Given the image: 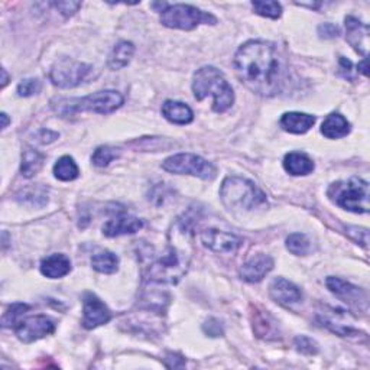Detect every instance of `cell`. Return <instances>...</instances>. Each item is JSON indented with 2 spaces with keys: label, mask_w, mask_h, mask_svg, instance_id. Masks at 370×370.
I'll list each match as a JSON object with an SVG mask.
<instances>
[{
  "label": "cell",
  "mask_w": 370,
  "mask_h": 370,
  "mask_svg": "<svg viewBox=\"0 0 370 370\" xmlns=\"http://www.w3.org/2000/svg\"><path fill=\"white\" fill-rule=\"evenodd\" d=\"M234 70L250 92L262 97H274L282 90L288 67L272 42L249 41L234 55Z\"/></svg>",
  "instance_id": "1"
},
{
  "label": "cell",
  "mask_w": 370,
  "mask_h": 370,
  "mask_svg": "<svg viewBox=\"0 0 370 370\" xmlns=\"http://www.w3.org/2000/svg\"><path fill=\"white\" fill-rule=\"evenodd\" d=\"M168 246L159 255H151L145 263L143 276L147 282L178 284L191 262L192 229L189 220L178 218L168 236Z\"/></svg>",
  "instance_id": "2"
},
{
  "label": "cell",
  "mask_w": 370,
  "mask_h": 370,
  "mask_svg": "<svg viewBox=\"0 0 370 370\" xmlns=\"http://www.w3.org/2000/svg\"><path fill=\"white\" fill-rule=\"evenodd\" d=\"M192 93L198 101L212 96L216 113L227 112L234 103V92L225 74L212 65L197 70L192 79Z\"/></svg>",
  "instance_id": "3"
},
{
  "label": "cell",
  "mask_w": 370,
  "mask_h": 370,
  "mask_svg": "<svg viewBox=\"0 0 370 370\" xmlns=\"http://www.w3.org/2000/svg\"><path fill=\"white\" fill-rule=\"evenodd\" d=\"M220 197L229 210L251 212L266 204L265 192L240 176L226 178L220 188Z\"/></svg>",
  "instance_id": "4"
},
{
  "label": "cell",
  "mask_w": 370,
  "mask_h": 370,
  "mask_svg": "<svg viewBox=\"0 0 370 370\" xmlns=\"http://www.w3.org/2000/svg\"><path fill=\"white\" fill-rule=\"evenodd\" d=\"M123 96L116 90L97 92L83 99H65L58 100L56 105H52L54 110L61 116H72L81 112H92L99 114H109L122 107Z\"/></svg>",
  "instance_id": "5"
},
{
  "label": "cell",
  "mask_w": 370,
  "mask_h": 370,
  "mask_svg": "<svg viewBox=\"0 0 370 370\" xmlns=\"http://www.w3.org/2000/svg\"><path fill=\"white\" fill-rule=\"evenodd\" d=\"M327 196L336 205L347 212L358 214L369 213V183L359 176H351L350 180L331 184Z\"/></svg>",
  "instance_id": "6"
},
{
  "label": "cell",
  "mask_w": 370,
  "mask_h": 370,
  "mask_svg": "<svg viewBox=\"0 0 370 370\" xmlns=\"http://www.w3.org/2000/svg\"><path fill=\"white\" fill-rule=\"evenodd\" d=\"M161 23L172 28L183 29V31H191L197 28L200 23H217V19L210 13H205L191 5H171L161 12Z\"/></svg>",
  "instance_id": "7"
},
{
  "label": "cell",
  "mask_w": 370,
  "mask_h": 370,
  "mask_svg": "<svg viewBox=\"0 0 370 370\" xmlns=\"http://www.w3.org/2000/svg\"><path fill=\"white\" fill-rule=\"evenodd\" d=\"M162 169L178 175H192L201 180H213L216 168L212 162L194 154H176L162 162Z\"/></svg>",
  "instance_id": "8"
},
{
  "label": "cell",
  "mask_w": 370,
  "mask_h": 370,
  "mask_svg": "<svg viewBox=\"0 0 370 370\" xmlns=\"http://www.w3.org/2000/svg\"><path fill=\"white\" fill-rule=\"evenodd\" d=\"M90 71V65L74 61L71 58H61L51 67L50 80L60 88H74L87 79Z\"/></svg>",
  "instance_id": "9"
},
{
  "label": "cell",
  "mask_w": 370,
  "mask_h": 370,
  "mask_svg": "<svg viewBox=\"0 0 370 370\" xmlns=\"http://www.w3.org/2000/svg\"><path fill=\"white\" fill-rule=\"evenodd\" d=\"M55 331V322L47 316H34L14 325V333L23 343H32Z\"/></svg>",
  "instance_id": "10"
},
{
  "label": "cell",
  "mask_w": 370,
  "mask_h": 370,
  "mask_svg": "<svg viewBox=\"0 0 370 370\" xmlns=\"http://www.w3.org/2000/svg\"><path fill=\"white\" fill-rule=\"evenodd\" d=\"M325 285L336 295L337 298L349 304L351 308H356L359 311H367V294L360 288L351 285L346 280L329 276L325 280Z\"/></svg>",
  "instance_id": "11"
},
{
  "label": "cell",
  "mask_w": 370,
  "mask_h": 370,
  "mask_svg": "<svg viewBox=\"0 0 370 370\" xmlns=\"http://www.w3.org/2000/svg\"><path fill=\"white\" fill-rule=\"evenodd\" d=\"M112 320L110 309L94 294L87 292L83 298V325L87 330H93L99 325L107 324Z\"/></svg>",
  "instance_id": "12"
},
{
  "label": "cell",
  "mask_w": 370,
  "mask_h": 370,
  "mask_svg": "<svg viewBox=\"0 0 370 370\" xmlns=\"http://www.w3.org/2000/svg\"><path fill=\"white\" fill-rule=\"evenodd\" d=\"M201 242L214 254H234L243 243L238 236L217 229L204 230L201 233Z\"/></svg>",
  "instance_id": "13"
},
{
  "label": "cell",
  "mask_w": 370,
  "mask_h": 370,
  "mask_svg": "<svg viewBox=\"0 0 370 370\" xmlns=\"http://www.w3.org/2000/svg\"><path fill=\"white\" fill-rule=\"evenodd\" d=\"M274 265L275 262L269 255L258 254L242 265L240 278L250 284L260 282V280L274 269Z\"/></svg>",
  "instance_id": "14"
},
{
  "label": "cell",
  "mask_w": 370,
  "mask_h": 370,
  "mask_svg": "<svg viewBox=\"0 0 370 370\" xmlns=\"http://www.w3.org/2000/svg\"><path fill=\"white\" fill-rule=\"evenodd\" d=\"M346 32L347 42L358 51L363 58H367L369 54V26L360 22L358 18L347 17L346 18Z\"/></svg>",
  "instance_id": "15"
},
{
  "label": "cell",
  "mask_w": 370,
  "mask_h": 370,
  "mask_svg": "<svg viewBox=\"0 0 370 370\" xmlns=\"http://www.w3.org/2000/svg\"><path fill=\"white\" fill-rule=\"evenodd\" d=\"M143 227V221L129 214H117L103 226V234L107 238H117L123 234H133Z\"/></svg>",
  "instance_id": "16"
},
{
  "label": "cell",
  "mask_w": 370,
  "mask_h": 370,
  "mask_svg": "<svg viewBox=\"0 0 370 370\" xmlns=\"http://www.w3.org/2000/svg\"><path fill=\"white\" fill-rule=\"evenodd\" d=\"M271 298L280 305H292L302 300L301 289L285 278H276L269 287Z\"/></svg>",
  "instance_id": "17"
},
{
  "label": "cell",
  "mask_w": 370,
  "mask_h": 370,
  "mask_svg": "<svg viewBox=\"0 0 370 370\" xmlns=\"http://www.w3.org/2000/svg\"><path fill=\"white\" fill-rule=\"evenodd\" d=\"M318 321L321 322L322 327L329 329L330 331L342 337L359 334V331L354 330L353 325L349 324V321H346V316L343 314V311H336V309L324 311V313L318 316Z\"/></svg>",
  "instance_id": "18"
},
{
  "label": "cell",
  "mask_w": 370,
  "mask_h": 370,
  "mask_svg": "<svg viewBox=\"0 0 370 370\" xmlns=\"http://www.w3.org/2000/svg\"><path fill=\"white\" fill-rule=\"evenodd\" d=\"M316 116L300 112H289L280 117V127L294 135H304L316 125Z\"/></svg>",
  "instance_id": "19"
},
{
  "label": "cell",
  "mask_w": 370,
  "mask_h": 370,
  "mask_svg": "<svg viewBox=\"0 0 370 370\" xmlns=\"http://www.w3.org/2000/svg\"><path fill=\"white\" fill-rule=\"evenodd\" d=\"M71 271V262L65 255L55 254L47 256L41 262V274L50 279H58L68 275Z\"/></svg>",
  "instance_id": "20"
},
{
  "label": "cell",
  "mask_w": 370,
  "mask_h": 370,
  "mask_svg": "<svg viewBox=\"0 0 370 370\" xmlns=\"http://www.w3.org/2000/svg\"><path fill=\"white\" fill-rule=\"evenodd\" d=\"M162 114L167 121L175 125H188L194 119V113L183 101H174V100H167L164 105H162Z\"/></svg>",
  "instance_id": "21"
},
{
  "label": "cell",
  "mask_w": 370,
  "mask_h": 370,
  "mask_svg": "<svg viewBox=\"0 0 370 370\" xmlns=\"http://www.w3.org/2000/svg\"><path fill=\"white\" fill-rule=\"evenodd\" d=\"M321 133L329 139L345 138L350 133V123L340 113H331L321 125Z\"/></svg>",
  "instance_id": "22"
},
{
  "label": "cell",
  "mask_w": 370,
  "mask_h": 370,
  "mask_svg": "<svg viewBox=\"0 0 370 370\" xmlns=\"http://www.w3.org/2000/svg\"><path fill=\"white\" fill-rule=\"evenodd\" d=\"M284 168L288 174L294 176L308 175L314 171V162L309 159L305 154L301 152H289L284 158Z\"/></svg>",
  "instance_id": "23"
},
{
  "label": "cell",
  "mask_w": 370,
  "mask_h": 370,
  "mask_svg": "<svg viewBox=\"0 0 370 370\" xmlns=\"http://www.w3.org/2000/svg\"><path fill=\"white\" fill-rule=\"evenodd\" d=\"M133 54H135V45L132 42L121 41L110 52L107 64L112 70H122L130 63Z\"/></svg>",
  "instance_id": "24"
},
{
  "label": "cell",
  "mask_w": 370,
  "mask_h": 370,
  "mask_svg": "<svg viewBox=\"0 0 370 370\" xmlns=\"http://www.w3.org/2000/svg\"><path fill=\"white\" fill-rule=\"evenodd\" d=\"M43 161H45V156L41 152L34 150V147H25L21 164V172L25 178H32L34 175H37L43 165Z\"/></svg>",
  "instance_id": "25"
},
{
  "label": "cell",
  "mask_w": 370,
  "mask_h": 370,
  "mask_svg": "<svg viewBox=\"0 0 370 370\" xmlns=\"http://www.w3.org/2000/svg\"><path fill=\"white\" fill-rule=\"evenodd\" d=\"M92 266L94 271L100 274L112 275L119 269V258H117L113 251L103 250L92 258Z\"/></svg>",
  "instance_id": "26"
},
{
  "label": "cell",
  "mask_w": 370,
  "mask_h": 370,
  "mask_svg": "<svg viewBox=\"0 0 370 370\" xmlns=\"http://www.w3.org/2000/svg\"><path fill=\"white\" fill-rule=\"evenodd\" d=\"M254 330L258 334V337L260 338H274L278 334V324L276 321L268 314V311H260V313L255 314V320H254Z\"/></svg>",
  "instance_id": "27"
},
{
  "label": "cell",
  "mask_w": 370,
  "mask_h": 370,
  "mask_svg": "<svg viewBox=\"0 0 370 370\" xmlns=\"http://www.w3.org/2000/svg\"><path fill=\"white\" fill-rule=\"evenodd\" d=\"M80 169L71 156H63L54 165V175L60 181H74L79 176Z\"/></svg>",
  "instance_id": "28"
},
{
  "label": "cell",
  "mask_w": 370,
  "mask_h": 370,
  "mask_svg": "<svg viewBox=\"0 0 370 370\" xmlns=\"http://www.w3.org/2000/svg\"><path fill=\"white\" fill-rule=\"evenodd\" d=\"M311 242L304 233H294L287 239V249L292 255L305 256L311 251Z\"/></svg>",
  "instance_id": "29"
},
{
  "label": "cell",
  "mask_w": 370,
  "mask_h": 370,
  "mask_svg": "<svg viewBox=\"0 0 370 370\" xmlns=\"http://www.w3.org/2000/svg\"><path fill=\"white\" fill-rule=\"evenodd\" d=\"M251 8H254V10L260 14V17H265V18H271V19H278L280 18V14H282V6H280V3L278 2H274V0H263V2H259V0H256V2H251Z\"/></svg>",
  "instance_id": "30"
},
{
  "label": "cell",
  "mask_w": 370,
  "mask_h": 370,
  "mask_svg": "<svg viewBox=\"0 0 370 370\" xmlns=\"http://www.w3.org/2000/svg\"><path fill=\"white\" fill-rule=\"evenodd\" d=\"M18 200L25 204H31V205H43L48 201L47 192L43 188L37 187V188H29L22 191L18 196Z\"/></svg>",
  "instance_id": "31"
},
{
  "label": "cell",
  "mask_w": 370,
  "mask_h": 370,
  "mask_svg": "<svg viewBox=\"0 0 370 370\" xmlns=\"http://www.w3.org/2000/svg\"><path fill=\"white\" fill-rule=\"evenodd\" d=\"M116 158H117V152H116V150H113V147L100 146L94 151V154L92 156V162L96 167L103 168V167H107L110 162Z\"/></svg>",
  "instance_id": "32"
},
{
  "label": "cell",
  "mask_w": 370,
  "mask_h": 370,
  "mask_svg": "<svg viewBox=\"0 0 370 370\" xmlns=\"http://www.w3.org/2000/svg\"><path fill=\"white\" fill-rule=\"evenodd\" d=\"M29 309V307L26 304H13L2 318V324H3V327H9V325H13V324H17L18 320L26 313V311Z\"/></svg>",
  "instance_id": "33"
},
{
  "label": "cell",
  "mask_w": 370,
  "mask_h": 370,
  "mask_svg": "<svg viewBox=\"0 0 370 370\" xmlns=\"http://www.w3.org/2000/svg\"><path fill=\"white\" fill-rule=\"evenodd\" d=\"M42 88V83L38 79H26L22 80L18 85V96L19 97H29L38 94Z\"/></svg>",
  "instance_id": "34"
},
{
  "label": "cell",
  "mask_w": 370,
  "mask_h": 370,
  "mask_svg": "<svg viewBox=\"0 0 370 370\" xmlns=\"http://www.w3.org/2000/svg\"><path fill=\"white\" fill-rule=\"evenodd\" d=\"M295 347L302 354H307V356H313V354L318 353V345L314 342L313 338H309L307 336H298L295 338Z\"/></svg>",
  "instance_id": "35"
},
{
  "label": "cell",
  "mask_w": 370,
  "mask_h": 370,
  "mask_svg": "<svg viewBox=\"0 0 370 370\" xmlns=\"http://www.w3.org/2000/svg\"><path fill=\"white\" fill-rule=\"evenodd\" d=\"M52 6L61 14H64L65 18H70L74 13L79 12V9L81 8V2H71V0L68 2L67 0V2H55L52 3Z\"/></svg>",
  "instance_id": "36"
},
{
  "label": "cell",
  "mask_w": 370,
  "mask_h": 370,
  "mask_svg": "<svg viewBox=\"0 0 370 370\" xmlns=\"http://www.w3.org/2000/svg\"><path fill=\"white\" fill-rule=\"evenodd\" d=\"M203 330L205 334H209L210 337H220V336H223V333H225L223 325H221V322L217 318L207 320L205 324L203 325Z\"/></svg>",
  "instance_id": "37"
},
{
  "label": "cell",
  "mask_w": 370,
  "mask_h": 370,
  "mask_svg": "<svg viewBox=\"0 0 370 370\" xmlns=\"http://www.w3.org/2000/svg\"><path fill=\"white\" fill-rule=\"evenodd\" d=\"M347 232L350 234V238L358 242L360 245H363L364 247H367L369 243V232L366 229H359V227H347Z\"/></svg>",
  "instance_id": "38"
},
{
  "label": "cell",
  "mask_w": 370,
  "mask_h": 370,
  "mask_svg": "<svg viewBox=\"0 0 370 370\" xmlns=\"http://www.w3.org/2000/svg\"><path fill=\"white\" fill-rule=\"evenodd\" d=\"M318 35L324 39H333L340 35V29L334 23H322L318 26Z\"/></svg>",
  "instance_id": "39"
},
{
  "label": "cell",
  "mask_w": 370,
  "mask_h": 370,
  "mask_svg": "<svg viewBox=\"0 0 370 370\" xmlns=\"http://www.w3.org/2000/svg\"><path fill=\"white\" fill-rule=\"evenodd\" d=\"M58 136H60V135H58L56 132H52V130H50V129H41V130L38 132V135H37L38 142H41V143H43V145L54 142L55 139H58Z\"/></svg>",
  "instance_id": "40"
},
{
  "label": "cell",
  "mask_w": 370,
  "mask_h": 370,
  "mask_svg": "<svg viewBox=\"0 0 370 370\" xmlns=\"http://www.w3.org/2000/svg\"><path fill=\"white\" fill-rule=\"evenodd\" d=\"M340 65H342V71H343V76L346 79H350V72H351V63L349 60H346L345 56H340Z\"/></svg>",
  "instance_id": "41"
},
{
  "label": "cell",
  "mask_w": 370,
  "mask_h": 370,
  "mask_svg": "<svg viewBox=\"0 0 370 370\" xmlns=\"http://www.w3.org/2000/svg\"><path fill=\"white\" fill-rule=\"evenodd\" d=\"M358 68H359V71L363 74L364 77L369 76V71H367V58H363V61L358 65Z\"/></svg>",
  "instance_id": "42"
},
{
  "label": "cell",
  "mask_w": 370,
  "mask_h": 370,
  "mask_svg": "<svg viewBox=\"0 0 370 370\" xmlns=\"http://www.w3.org/2000/svg\"><path fill=\"white\" fill-rule=\"evenodd\" d=\"M2 121H3V123H2V129H6L8 125H9V117H8L6 113H2Z\"/></svg>",
  "instance_id": "43"
},
{
  "label": "cell",
  "mask_w": 370,
  "mask_h": 370,
  "mask_svg": "<svg viewBox=\"0 0 370 370\" xmlns=\"http://www.w3.org/2000/svg\"><path fill=\"white\" fill-rule=\"evenodd\" d=\"M2 74H3V80H2V87H5V85L8 84V80H9V77H8V74H6V70H5V68L2 70Z\"/></svg>",
  "instance_id": "44"
}]
</instances>
